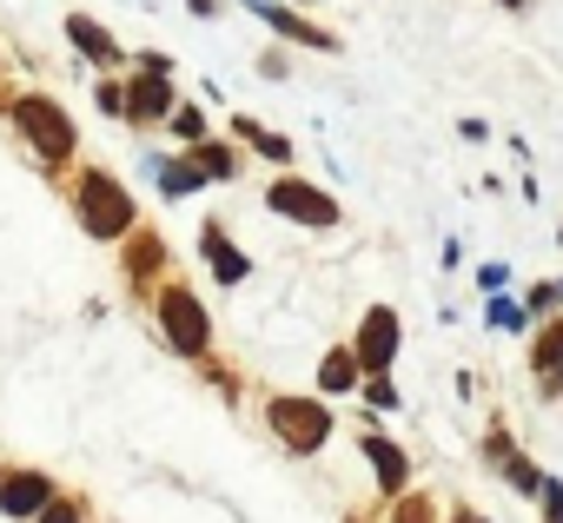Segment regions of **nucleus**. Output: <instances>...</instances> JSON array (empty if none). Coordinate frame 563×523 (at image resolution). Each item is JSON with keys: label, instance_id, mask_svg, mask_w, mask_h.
Returning <instances> with one entry per match:
<instances>
[{"label": "nucleus", "instance_id": "obj_1", "mask_svg": "<svg viewBox=\"0 0 563 523\" xmlns=\"http://www.w3.org/2000/svg\"><path fill=\"white\" fill-rule=\"evenodd\" d=\"M8 126L21 133V146L41 159V166H67L80 153V126L74 113L54 100V93H14L8 100Z\"/></svg>", "mask_w": 563, "mask_h": 523}, {"label": "nucleus", "instance_id": "obj_2", "mask_svg": "<svg viewBox=\"0 0 563 523\" xmlns=\"http://www.w3.org/2000/svg\"><path fill=\"white\" fill-rule=\"evenodd\" d=\"M74 219H80V232L100 238V245L140 232V205H133V192H126L107 166H87V173L74 179Z\"/></svg>", "mask_w": 563, "mask_h": 523}, {"label": "nucleus", "instance_id": "obj_3", "mask_svg": "<svg viewBox=\"0 0 563 523\" xmlns=\"http://www.w3.org/2000/svg\"><path fill=\"white\" fill-rule=\"evenodd\" d=\"M153 319H159V338L179 352V358H192V365H206V352H212V312H206V299L192 292V286H159L153 292Z\"/></svg>", "mask_w": 563, "mask_h": 523}, {"label": "nucleus", "instance_id": "obj_4", "mask_svg": "<svg viewBox=\"0 0 563 523\" xmlns=\"http://www.w3.org/2000/svg\"><path fill=\"white\" fill-rule=\"evenodd\" d=\"M265 431L278 437V450L319 457L325 437H332V411H325V398H292V391H278V398L265 404Z\"/></svg>", "mask_w": 563, "mask_h": 523}, {"label": "nucleus", "instance_id": "obj_5", "mask_svg": "<svg viewBox=\"0 0 563 523\" xmlns=\"http://www.w3.org/2000/svg\"><path fill=\"white\" fill-rule=\"evenodd\" d=\"M265 212L292 219V225H312V232L339 225V199H332L325 186H312V179H292V173H278V179L265 186Z\"/></svg>", "mask_w": 563, "mask_h": 523}, {"label": "nucleus", "instance_id": "obj_6", "mask_svg": "<svg viewBox=\"0 0 563 523\" xmlns=\"http://www.w3.org/2000/svg\"><path fill=\"white\" fill-rule=\"evenodd\" d=\"M398 345H405V319H398L391 305H372V312L358 319L352 358H358V371H365V378H378V371H391V365H398Z\"/></svg>", "mask_w": 563, "mask_h": 523}, {"label": "nucleus", "instance_id": "obj_7", "mask_svg": "<svg viewBox=\"0 0 563 523\" xmlns=\"http://www.w3.org/2000/svg\"><path fill=\"white\" fill-rule=\"evenodd\" d=\"M54 497H60V483H54L47 470H34V464H21V470H0V516L34 523V516H41Z\"/></svg>", "mask_w": 563, "mask_h": 523}, {"label": "nucleus", "instance_id": "obj_8", "mask_svg": "<svg viewBox=\"0 0 563 523\" xmlns=\"http://www.w3.org/2000/svg\"><path fill=\"white\" fill-rule=\"evenodd\" d=\"M252 14L278 34V41H292V47H306V54H339L345 41L332 34V27H319V21H306L299 8H286V0H252Z\"/></svg>", "mask_w": 563, "mask_h": 523}, {"label": "nucleus", "instance_id": "obj_9", "mask_svg": "<svg viewBox=\"0 0 563 523\" xmlns=\"http://www.w3.org/2000/svg\"><path fill=\"white\" fill-rule=\"evenodd\" d=\"M199 258H206V272H212V279L225 286V292L252 279V258H245V252L232 245V232H225L219 219H206V225H199Z\"/></svg>", "mask_w": 563, "mask_h": 523}, {"label": "nucleus", "instance_id": "obj_10", "mask_svg": "<svg viewBox=\"0 0 563 523\" xmlns=\"http://www.w3.org/2000/svg\"><path fill=\"white\" fill-rule=\"evenodd\" d=\"M358 457L372 464V477H378V490H385L391 503H398V497L411 490V457H405V450H398L391 437H378V431H365V437H358Z\"/></svg>", "mask_w": 563, "mask_h": 523}, {"label": "nucleus", "instance_id": "obj_11", "mask_svg": "<svg viewBox=\"0 0 563 523\" xmlns=\"http://www.w3.org/2000/svg\"><path fill=\"white\" fill-rule=\"evenodd\" d=\"M530 378L537 398H563V319H543L530 338Z\"/></svg>", "mask_w": 563, "mask_h": 523}, {"label": "nucleus", "instance_id": "obj_12", "mask_svg": "<svg viewBox=\"0 0 563 523\" xmlns=\"http://www.w3.org/2000/svg\"><path fill=\"white\" fill-rule=\"evenodd\" d=\"M173 107H179L173 80H159V74L126 80V120H133V126H166V120H173Z\"/></svg>", "mask_w": 563, "mask_h": 523}, {"label": "nucleus", "instance_id": "obj_13", "mask_svg": "<svg viewBox=\"0 0 563 523\" xmlns=\"http://www.w3.org/2000/svg\"><path fill=\"white\" fill-rule=\"evenodd\" d=\"M67 41H74V54H80L87 67H107V74H113V67L126 60V47H120L93 14H67Z\"/></svg>", "mask_w": 563, "mask_h": 523}, {"label": "nucleus", "instance_id": "obj_14", "mask_svg": "<svg viewBox=\"0 0 563 523\" xmlns=\"http://www.w3.org/2000/svg\"><path fill=\"white\" fill-rule=\"evenodd\" d=\"M146 173H153L159 199H199V192H206V173H199L186 153H146Z\"/></svg>", "mask_w": 563, "mask_h": 523}, {"label": "nucleus", "instance_id": "obj_15", "mask_svg": "<svg viewBox=\"0 0 563 523\" xmlns=\"http://www.w3.org/2000/svg\"><path fill=\"white\" fill-rule=\"evenodd\" d=\"M232 140H245V146H252L258 159H272V166H292V153H299L278 126H258L252 113H232Z\"/></svg>", "mask_w": 563, "mask_h": 523}, {"label": "nucleus", "instance_id": "obj_16", "mask_svg": "<svg viewBox=\"0 0 563 523\" xmlns=\"http://www.w3.org/2000/svg\"><path fill=\"white\" fill-rule=\"evenodd\" d=\"M358 385H365V371H358L352 345H339V352L319 358V391H325V398H345V391H358Z\"/></svg>", "mask_w": 563, "mask_h": 523}, {"label": "nucleus", "instance_id": "obj_17", "mask_svg": "<svg viewBox=\"0 0 563 523\" xmlns=\"http://www.w3.org/2000/svg\"><path fill=\"white\" fill-rule=\"evenodd\" d=\"M186 159H192V166L206 173V186H212V179H239V153H232L225 140H199V146H192Z\"/></svg>", "mask_w": 563, "mask_h": 523}, {"label": "nucleus", "instance_id": "obj_18", "mask_svg": "<svg viewBox=\"0 0 563 523\" xmlns=\"http://www.w3.org/2000/svg\"><path fill=\"white\" fill-rule=\"evenodd\" d=\"M159 266H166V238H153V232H133V252H126V272H133V286H146Z\"/></svg>", "mask_w": 563, "mask_h": 523}, {"label": "nucleus", "instance_id": "obj_19", "mask_svg": "<svg viewBox=\"0 0 563 523\" xmlns=\"http://www.w3.org/2000/svg\"><path fill=\"white\" fill-rule=\"evenodd\" d=\"M497 470H504V483H510L517 497H543V470H537V464H530L523 450H510V457H504Z\"/></svg>", "mask_w": 563, "mask_h": 523}, {"label": "nucleus", "instance_id": "obj_20", "mask_svg": "<svg viewBox=\"0 0 563 523\" xmlns=\"http://www.w3.org/2000/svg\"><path fill=\"white\" fill-rule=\"evenodd\" d=\"M517 305H523V319H530V325H543V319H556V305H563V286L537 279V286H530V292H523Z\"/></svg>", "mask_w": 563, "mask_h": 523}, {"label": "nucleus", "instance_id": "obj_21", "mask_svg": "<svg viewBox=\"0 0 563 523\" xmlns=\"http://www.w3.org/2000/svg\"><path fill=\"white\" fill-rule=\"evenodd\" d=\"M358 398H365V411H372V418H385V411H398V404H405V398H398V385H391V371L365 378V385H358Z\"/></svg>", "mask_w": 563, "mask_h": 523}, {"label": "nucleus", "instance_id": "obj_22", "mask_svg": "<svg viewBox=\"0 0 563 523\" xmlns=\"http://www.w3.org/2000/svg\"><path fill=\"white\" fill-rule=\"evenodd\" d=\"M484 319H490L497 332H523V325H530V319H523V305H517L510 292H490V299H484Z\"/></svg>", "mask_w": 563, "mask_h": 523}, {"label": "nucleus", "instance_id": "obj_23", "mask_svg": "<svg viewBox=\"0 0 563 523\" xmlns=\"http://www.w3.org/2000/svg\"><path fill=\"white\" fill-rule=\"evenodd\" d=\"M391 523H438V503H431V490H405V497L391 503Z\"/></svg>", "mask_w": 563, "mask_h": 523}, {"label": "nucleus", "instance_id": "obj_24", "mask_svg": "<svg viewBox=\"0 0 563 523\" xmlns=\"http://www.w3.org/2000/svg\"><path fill=\"white\" fill-rule=\"evenodd\" d=\"M166 133H173V140H186V146H199V140H206V113H199V107H173Z\"/></svg>", "mask_w": 563, "mask_h": 523}, {"label": "nucleus", "instance_id": "obj_25", "mask_svg": "<svg viewBox=\"0 0 563 523\" xmlns=\"http://www.w3.org/2000/svg\"><path fill=\"white\" fill-rule=\"evenodd\" d=\"M93 107H100L107 120H126V80H113V74H107V80L93 87Z\"/></svg>", "mask_w": 563, "mask_h": 523}, {"label": "nucleus", "instance_id": "obj_26", "mask_svg": "<svg viewBox=\"0 0 563 523\" xmlns=\"http://www.w3.org/2000/svg\"><path fill=\"white\" fill-rule=\"evenodd\" d=\"M510 286V266H504V258H490V266H477V292L490 299V292H504Z\"/></svg>", "mask_w": 563, "mask_h": 523}, {"label": "nucleus", "instance_id": "obj_27", "mask_svg": "<svg viewBox=\"0 0 563 523\" xmlns=\"http://www.w3.org/2000/svg\"><path fill=\"white\" fill-rule=\"evenodd\" d=\"M34 523H87V516H80V503H74V497H54Z\"/></svg>", "mask_w": 563, "mask_h": 523}, {"label": "nucleus", "instance_id": "obj_28", "mask_svg": "<svg viewBox=\"0 0 563 523\" xmlns=\"http://www.w3.org/2000/svg\"><path fill=\"white\" fill-rule=\"evenodd\" d=\"M543 523H563V477H543Z\"/></svg>", "mask_w": 563, "mask_h": 523}, {"label": "nucleus", "instance_id": "obj_29", "mask_svg": "<svg viewBox=\"0 0 563 523\" xmlns=\"http://www.w3.org/2000/svg\"><path fill=\"white\" fill-rule=\"evenodd\" d=\"M140 74H159V80H173V54H159V47H146V54H140Z\"/></svg>", "mask_w": 563, "mask_h": 523}, {"label": "nucleus", "instance_id": "obj_30", "mask_svg": "<svg viewBox=\"0 0 563 523\" xmlns=\"http://www.w3.org/2000/svg\"><path fill=\"white\" fill-rule=\"evenodd\" d=\"M258 74H265V80H286L292 60H286V54H258Z\"/></svg>", "mask_w": 563, "mask_h": 523}, {"label": "nucleus", "instance_id": "obj_31", "mask_svg": "<svg viewBox=\"0 0 563 523\" xmlns=\"http://www.w3.org/2000/svg\"><path fill=\"white\" fill-rule=\"evenodd\" d=\"M457 133H464V140H490V126H484L477 113H464V120H457Z\"/></svg>", "mask_w": 563, "mask_h": 523}, {"label": "nucleus", "instance_id": "obj_32", "mask_svg": "<svg viewBox=\"0 0 563 523\" xmlns=\"http://www.w3.org/2000/svg\"><path fill=\"white\" fill-rule=\"evenodd\" d=\"M186 8H192L199 21H219V8H225V0H186Z\"/></svg>", "mask_w": 563, "mask_h": 523}, {"label": "nucleus", "instance_id": "obj_33", "mask_svg": "<svg viewBox=\"0 0 563 523\" xmlns=\"http://www.w3.org/2000/svg\"><path fill=\"white\" fill-rule=\"evenodd\" d=\"M497 8H510V14H523V0H497Z\"/></svg>", "mask_w": 563, "mask_h": 523}, {"label": "nucleus", "instance_id": "obj_34", "mask_svg": "<svg viewBox=\"0 0 563 523\" xmlns=\"http://www.w3.org/2000/svg\"><path fill=\"white\" fill-rule=\"evenodd\" d=\"M286 8H312V0H286Z\"/></svg>", "mask_w": 563, "mask_h": 523}, {"label": "nucleus", "instance_id": "obj_35", "mask_svg": "<svg viewBox=\"0 0 563 523\" xmlns=\"http://www.w3.org/2000/svg\"><path fill=\"white\" fill-rule=\"evenodd\" d=\"M556 238H563V225H556Z\"/></svg>", "mask_w": 563, "mask_h": 523}, {"label": "nucleus", "instance_id": "obj_36", "mask_svg": "<svg viewBox=\"0 0 563 523\" xmlns=\"http://www.w3.org/2000/svg\"><path fill=\"white\" fill-rule=\"evenodd\" d=\"M245 8H252V0H245Z\"/></svg>", "mask_w": 563, "mask_h": 523}]
</instances>
